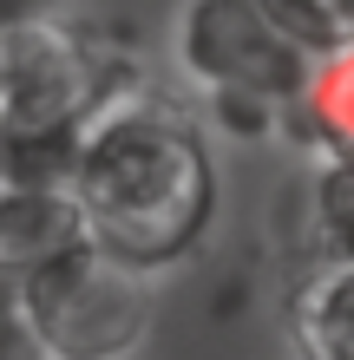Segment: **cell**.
I'll return each instance as SVG.
<instances>
[{
  "instance_id": "cell-1",
  "label": "cell",
  "mask_w": 354,
  "mask_h": 360,
  "mask_svg": "<svg viewBox=\"0 0 354 360\" xmlns=\"http://www.w3.org/2000/svg\"><path fill=\"white\" fill-rule=\"evenodd\" d=\"M72 197L86 243H99L106 256L144 275L191 262L210 243L223 210L210 124L177 92H158L138 79L72 144Z\"/></svg>"
},
{
  "instance_id": "cell-2",
  "label": "cell",
  "mask_w": 354,
  "mask_h": 360,
  "mask_svg": "<svg viewBox=\"0 0 354 360\" xmlns=\"http://www.w3.org/2000/svg\"><path fill=\"white\" fill-rule=\"evenodd\" d=\"M171 46L217 131L296 138V105L308 92L315 53L276 13V0H184Z\"/></svg>"
},
{
  "instance_id": "cell-3",
  "label": "cell",
  "mask_w": 354,
  "mask_h": 360,
  "mask_svg": "<svg viewBox=\"0 0 354 360\" xmlns=\"http://www.w3.org/2000/svg\"><path fill=\"white\" fill-rule=\"evenodd\" d=\"M138 86L132 33L106 20H33L0 33V131L39 144H79L112 98Z\"/></svg>"
},
{
  "instance_id": "cell-4",
  "label": "cell",
  "mask_w": 354,
  "mask_h": 360,
  "mask_svg": "<svg viewBox=\"0 0 354 360\" xmlns=\"http://www.w3.org/2000/svg\"><path fill=\"white\" fill-rule=\"evenodd\" d=\"M53 360H125L151 334V275L79 236L20 282Z\"/></svg>"
},
{
  "instance_id": "cell-5",
  "label": "cell",
  "mask_w": 354,
  "mask_h": 360,
  "mask_svg": "<svg viewBox=\"0 0 354 360\" xmlns=\"http://www.w3.org/2000/svg\"><path fill=\"white\" fill-rule=\"evenodd\" d=\"M86 236L72 197V144L0 131V275L27 282L39 262Z\"/></svg>"
},
{
  "instance_id": "cell-6",
  "label": "cell",
  "mask_w": 354,
  "mask_h": 360,
  "mask_svg": "<svg viewBox=\"0 0 354 360\" xmlns=\"http://www.w3.org/2000/svg\"><path fill=\"white\" fill-rule=\"evenodd\" d=\"M289 347L296 360H354V256L315 262L289 295Z\"/></svg>"
},
{
  "instance_id": "cell-7",
  "label": "cell",
  "mask_w": 354,
  "mask_h": 360,
  "mask_svg": "<svg viewBox=\"0 0 354 360\" xmlns=\"http://www.w3.org/2000/svg\"><path fill=\"white\" fill-rule=\"evenodd\" d=\"M296 138L308 144V151L354 158V39L315 59L308 92L296 105Z\"/></svg>"
},
{
  "instance_id": "cell-8",
  "label": "cell",
  "mask_w": 354,
  "mask_h": 360,
  "mask_svg": "<svg viewBox=\"0 0 354 360\" xmlns=\"http://www.w3.org/2000/svg\"><path fill=\"white\" fill-rule=\"evenodd\" d=\"M302 229H308L315 262H348V256H354V158L308 151Z\"/></svg>"
},
{
  "instance_id": "cell-9",
  "label": "cell",
  "mask_w": 354,
  "mask_h": 360,
  "mask_svg": "<svg viewBox=\"0 0 354 360\" xmlns=\"http://www.w3.org/2000/svg\"><path fill=\"white\" fill-rule=\"evenodd\" d=\"M0 360H53L46 341H39V328H33L27 295H20V282H7V275H0Z\"/></svg>"
},
{
  "instance_id": "cell-10",
  "label": "cell",
  "mask_w": 354,
  "mask_h": 360,
  "mask_svg": "<svg viewBox=\"0 0 354 360\" xmlns=\"http://www.w3.org/2000/svg\"><path fill=\"white\" fill-rule=\"evenodd\" d=\"M53 13H66V0H0V33L33 27V20H53Z\"/></svg>"
},
{
  "instance_id": "cell-11",
  "label": "cell",
  "mask_w": 354,
  "mask_h": 360,
  "mask_svg": "<svg viewBox=\"0 0 354 360\" xmlns=\"http://www.w3.org/2000/svg\"><path fill=\"white\" fill-rule=\"evenodd\" d=\"M328 13H335V33H341V46L354 39V0H328Z\"/></svg>"
}]
</instances>
